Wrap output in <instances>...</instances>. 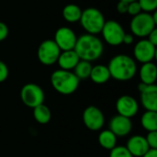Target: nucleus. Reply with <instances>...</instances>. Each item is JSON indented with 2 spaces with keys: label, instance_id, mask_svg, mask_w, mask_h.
<instances>
[{
  "label": "nucleus",
  "instance_id": "obj_21",
  "mask_svg": "<svg viewBox=\"0 0 157 157\" xmlns=\"http://www.w3.org/2000/svg\"><path fill=\"white\" fill-rule=\"evenodd\" d=\"M141 124L147 132H157V111L146 110L141 118Z\"/></svg>",
  "mask_w": 157,
  "mask_h": 157
},
{
  "label": "nucleus",
  "instance_id": "obj_2",
  "mask_svg": "<svg viewBox=\"0 0 157 157\" xmlns=\"http://www.w3.org/2000/svg\"><path fill=\"white\" fill-rule=\"evenodd\" d=\"M110 77L117 81L126 82L132 79L137 73L135 60L127 54H117L108 64Z\"/></svg>",
  "mask_w": 157,
  "mask_h": 157
},
{
  "label": "nucleus",
  "instance_id": "obj_9",
  "mask_svg": "<svg viewBox=\"0 0 157 157\" xmlns=\"http://www.w3.org/2000/svg\"><path fill=\"white\" fill-rule=\"evenodd\" d=\"M82 119L85 126L92 132L100 131L105 124V117L103 112L98 107L93 105L85 109Z\"/></svg>",
  "mask_w": 157,
  "mask_h": 157
},
{
  "label": "nucleus",
  "instance_id": "obj_8",
  "mask_svg": "<svg viewBox=\"0 0 157 157\" xmlns=\"http://www.w3.org/2000/svg\"><path fill=\"white\" fill-rule=\"evenodd\" d=\"M61 50L53 40H45L38 47L37 57L39 62L43 65H52L56 63Z\"/></svg>",
  "mask_w": 157,
  "mask_h": 157
},
{
  "label": "nucleus",
  "instance_id": "obj_27",
  "mask_svg": "<svg viewBox=\"0 0 157 157\" xmlns=\"http://www.w3.org/2000/svg\"><path fill=\"white\" fill-rule=\"evenodd\" d=\"M142 11V8L138 3V1H134V2H131L128 4V10H127V13L129 15H131L132 17H134L138 14H140Z\"/></svg>",
  "mask_w": 157,
  "mask_h": 157
},
{
  "label": "nucleus",
  "instance_id": "obj_6",
  "mask_svg": "<svg viewBox=\"0 0 157 157\" xmlns=\"http://www.w3.org/2000/svg\"><path fill=\"white\" fill-rule=\"evenodd\" d=\"M20 98L25 106L34 109L39 105L43 104L45 94L43 89L34 83H28L24 85L20 90Z\"/></svg>",
  "mask_w": 157,
  "mask_h": 157
},
{
  "label": "nucleus",
  "instance_id": "obj_29",
  "mask_svg": "<svg viewBox=\"0 0 157 157\" xmlns=\"http://www.w3.org/2000/svg\"><path fill=\"white\" fill-rule=\"evenodd\" d=\"M8 33H9V29L6 24L4 23L3 21H0V42L7 38Z\"/></svg>",
  "mask_w": 157,
  "mask_h": 157
},
{
  "label": "nucleus",
  "instance_id": "obj_19",
  "mask_svg": "<svg viewBox=\"0 0 157 157\" xmlns=\"http://www.w3.org/2000/svg\"><path fill=\"white\" fill-rule=\"evenodd\" d=\"M82 14V9L79 6L75 4H68L66 5L62 11L63 17L65 21L69 23H76L79 22Z\"/></svg>",
  "mask_w": 157,
  "mask_h": 157
},
{
  "label": "nucleus",
  "instance_id": "obj_5",
  "mask_svg": "<svg viewBox=\"0 0 157 157\" xmlns=\"http://www.w3.org/2000/svg\"><path fill=\"white\" fill-rule=\"evenodd\" d=\"M156 24L157 22L154 19L151 13L141 12L132 17L130 23V29L133 36L145 39L156 28Z\"/></svg>",
  "mask_w": 157,
  "mask_h": 157
},
{
  "label": "nucleus",
  "instance_id": "obj_17",
  "mask_svg": "<svg viewBox=\"0 0 157 157\" xmlns=\"http://www.w3.org/2000/svg\"><path fill=\"white\" fill-rule=\"evenodd\" d=\"M139 77L141 83L145 85H154L155 84L157 79V67L153 63H143L139 69Z\"/></svg>",
  "mask_w": 157,
  "mask_h": 157
},
{
  "label": "nucleus",
  "instance_id": "obj_4",
  "mask_svg": "<svg viewBox=\"0 0 157 157\" xmlns=\"http://www.w3.org/2000/svg\"><path fill=\"white\" fill-rule=\"evenodd\" d=\"M79 22L86 33L98 35L101 32L106 19L99 9L91 6L82 10Z\"/></svg>",
  "mask_w": 157,
  "mask_h": 157
},
{
  "label": "nucleus",
  "instance_id": "obj_23",
  "mask_svg": "<svg viewBox=\"0 0 157 157\" xmlns=\"http://www.w3.org/2000/svg\"><path fill=\"white\" fill-rule=\"evenodd\" d=\"M92 67H93V65L91 64L90 62L80 60L78 62V63L75 65V67L74 68L73 73L75 75V76L79 80H86V79L89 78Z\"/></svg>",
  "mask_w": 157,
  "mask_h": 157
},
{
  "label": "nucleus",
  "instance_id": "obj_25",
  "mask_svg": "<svg viewBox=\"0 0 157 157\" xmlns=\"http://www.w3.org/2000/svg\"><path fill=\"white\" fill-rule=\"evenodd\" d=\"M109 157H133L125 146H115L110 150Z\"/></svg>",
  "mask_w": 157,
  "mask_h": 157
},
{
  "label": "nucleus",
  "instance_id": "obj_20",
  "mask_svg": "<svg viewBox=\"0 0 157 157\" xmlns=\"http://www.w3.org/2000/svg\"><path fill=\"white\" fill-rule=\"evenodd\" d=\"M117 136L110 130H103L98 134V144L106 150H111L117 146Z\"/></svg>",
  "mask_w": 157,
  "mask_h": 157
},
{
  "label": "nucleus",
  "instance_id": "obj_3",
  "mask_svg": "<svg viewBox=\"0 0 157 157\" xmlns=\"http://www.w3.org/2000/svg\"><path fill=\"white\" fill-rule=\"evenodd\" d=\"M51 85L53 89L61 95L68 96L74 94L79 86L80 80L73 71L57 69L51 75Z\"/></svg>",
  "mask_w": 157,
  "mask_h": 157
},
{
  "label": "nucleus",
  "instance_id": "obj_22",
  "mask_svg": "<svg viewBox=\"0 0 157 157\" xmlns=\"http://www.w3.org/2000/svg\"><path fill=\"white\" fill-rule=\"evenodd\" d=\"M33 117L39 124L44 125L50 122L52 119V112L46 105L41 104L33 109Z\"/></svg>",
  "mask_w": 157,
  "mask_h": 157
},
{
  "label": "nucleus",
  "instance_id": "obj_16",
  "mask_svg": "<svg viewBox=\"0 0 157 157\" xmlns=\"http://www.w3.org/2000/svg\"><path fill=\"white\" fill-rule=\"evenodd\" d=\"M79 61L80 59L76 54V52L74 50H70V51L61 52L56 63L60 69L66 70V71H73Z\"/></svg>",
  "mask_w": 157,
  "mask_h": 157
},
{
  "label": "nucleus",
  "instance_id": "obj_34",
  "mask_svg": "<svg viewBox=\"0 0 157 157\" xmlns=\"http://www.w3.org/2000/svg\"><path fill=\"white\" fill-rule=\"evenodd\" d=\"M120 1H124L127 3H131V2H134V1H138V0H120Z\"/></svg>",
  "mask_w": 157,
  "mask_h": 157
},
{
  "label": "nucleus",
  "instance_id": "obj_7",
  "mask_svg": "<svg viewBox=\"0 0 157 157\" xmlns=\"http://www.w3.org/2000/svg\"><path fill=\"white\" fill-rule=\"evenodd\" d=\"M100 33L106 43L115 47L122 44V40L126 32L118 21L109 19L106 20Z\"/></svg>",
  "mask_w": 157,
  "mask_h": 157
},
{
  "label": "nucleus",
  "instance_id": "obj_32",
  "mask_svg": "<svg viewBox=\"0 0 157 157\" xmlns=\"http://www.w3.org/2000/svg\"><path fill=\"white\" fill-rule=\"evenodd\" d=\"M152 44H154V45H157V29L155 28L148 36H147V38H146Z\"/></svg>",
  "mask_w": 157,
  "mask_h": 157
},
{
  "label": "nucleus",
  "instance_id": "obj_12",
  "mask_svg": "<svg viewBox=\"0 0 157 157\" xmlns=\"http://www.w3.org/2000/svg\"><path fill=\"white\" fill-rule=\"evenodd\" d=\"M140 92V100L145 110L157 111V86L154 85H145L140 83L138 85Z\"/></svg>",
  "mask_w": 157,
  "mask_h": 157
},
{
  "label": "nucleus",
  "instance_id": "obj_24",
  "mask_svg": "<svg viewBox=\"0 0 157 157\" xmlns=\"http://www.w3.org/2000/svg\"><path fill=\"white\" fill-rule=\"evenodd\" d=\"M143 12L154 13L157 9V0H138Z\"/></svg>",
  "mask_w": 157,
  "mask_h": 157
},
{
  "label": "nucleus",
  "instance_id": "obj_26",
  "mask_svg": "<svg viewBox=\"0 0 157 157\" xmlns=\"http://www.w3.org/2000/svg\"><path fill=\"white\" fill-rule=\"evenodd\" d=\"M145 140L150 149H157V132H148Z\"/></svg>",
  "mask_w": 157,
  "mask_h": 157
},
{
  "label": "nucleus",
  "instance_id": "obj_1",
  "mask_svg": "<svg viewBox=\"0 0 157 157\" xmlns=\"http://www.w3.org/2000/svg\"><path fill=\"white\" fill-rule=\"evenodd\" d=\"M74 51L80 60L94 62L98 60L104 52L103 41L97 36L85 33L77 37Z\"/></svg>",
  "mask_w": 157,
  "mask_h": 157
},
{
  "label": "nucleus",
  "instance_id": "obj_28",
  "mask_svg": "<svg viewBox=\"0 0 157 157\" xmlns=\"http://www.w3.org/2000/svg\"><path fill=\"white\" fill-rule=\"evenodd\" d=\"M8 75H9V70L7 65L3 61L0 60V83L5 82L7 79Z\"/></svg>",
  "mask_w": 157,
  "mask_h": 157
},
{
  "label": "nucleus",
  "instance_id": "obj_30",
  "mask_svg": "<svg viewBox=\"0 0 157 157\" xmlns=\"http://www.w3.org/2000/svg\"><path fill=\"white\" fill-rule=\"evenodd\" d=\"M128 4L129 3H127V2L119 0V2L117 4V11L120 14H126L127 10H128Z\"/></svg>",
  "mask_w": 157,
  "mask_h": 157
},
{
  "label": "nucleus",
  "instance_id": "obj_18",
  "mask_svg": "<svg viewBox=\"0 0 157 157\" xmlns=\"http://www.w3.org/2000/svg\"><path fill=\"white\" fill-rule=\"evenodd\" d=\"M89 78L97 85L106 84L111 77L108 66L104 64H97L92 67Z\"/></svg>",
  "mask_w": 157,
  "mask_h": 157
},
{
  "label": "nucleus",
  "instance_id": "obj_10",
  "mask_svg": "<svg viewBox=\"0 0 157 157\" xmlns=\"http://www.w3.org/2000/svg\"><path fill=\"white\" fill-rule=\"evenodd\" d=\"M156 55V46L152 44L146 38L140 40L133 48L134 60L143 63L153 62Z\"/></svg>",
  "mask_w": 157,
  "mask_h": 157
},
{
  "label": "nucleus",
  "instance_id": "obj_13",
  "mask_svg": "<svg viewBox=\"0 0 157 157\" xmlns=\"http://www.w3.org/2000/svg\"><path fill=\"white\" fill-rule=\"evenodd\" d=\"M116 110L118 115L131 119L138 113L139 103L133 97L123 95L121 96L116 101Z\"/></svg>",
  "mask_w": 157,
  "mask_h": 157
},
{
  "label": "nucleus",
  "instance_id": "obj_33",
  "mask_svg": "<svg viewBox=\"0 0 157 157\" xmlns=\"http://www.w3.org/2000/svg\"><path fill=\"white\" fill-rule=\"evenodd\" d=\"M142 157H157V149H149Z\"/></svg>",
  "mask_w": 157,
  "mask_h": 157
},
{
  "label": "nucleus",
  "instance_id": "obj_11",
  "mask_svg": "<svg viewBox=\"0 0 157 157\" xmlns=\"http://www.w3.org/2000/svg\"><path fill=\"white\" fill-rule=\"evenodd\" d=\"M76 40L77 36L75 32L66 26L60 27L59 29H57L53 38V40L62 52L74 50L75 45L76 43Z\"/></svg>",
  "mask_w": 157,
  "mask_h": 157
},
{
  "label": "nucleus",
  "instance_id": "obj_14",
  "mask_svg": "<svg viewBox=\"0 0 157 157\" xmlns=\"http://www.w3.org/2000/svg\"><path fill=\"white\" fill-rule=\"evenodd\" d=\"M109 130H110L117 137H126L132 130V122L129 118L116 115L110 119Z\"/></svg>",
  "mask_w": 157,
  "mask_h": 157
},
{
  "label": "nucleus",
  "instance_id": "obj_15",
  "mask_svg": "<svg viewBox=\"0 0 157 157\" xmlns=\"http://www.w3.org/2000/svg\"><path fill=\"white\" fill-rule=\"evenodd\" d=\"M125 147L133 157H142L150 149L145 137L139 134L130 137Z\"/></svg>",
  "mask_w": 157,
  "mask_h": 157
},
{
  "label": "nucleus",
  "instance_id": "obj_31",
  "mask_svg": "<svg viewBox=\"0 0 157 157\" xmlns=\"http://www.w3.org/2000/svg\"><path fill=\"white\" fill-rule=\"evenodd\" d=\"M134 41V36L132 33H125L123 40H122V44L126 45H131Z\"/></svg>",
  "mask_w": 157,
  "mask_h": 157
}]
</instances>
